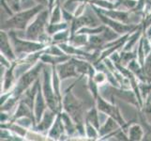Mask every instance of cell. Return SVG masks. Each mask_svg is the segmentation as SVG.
Segmentation results:
<instances>
[{"label":"cell","mask_w":151,"mask_h":141,"mask_svg":"<svg viewBox=\"0 0 151 141\" xmlns=\"http://www.w3.org/2000/svg\"><path fill=\"white\" fill-rule=\"evenodd\" d=\"M44 65L45 63H43L42 61H40L39 63L35 64L34 67L31 68L27 72H24V74L18 79L16 85L14 86V88L12 90L13 95L20 98L21 95H22L31 85H33L34 83L39 79L40 74V72L43 70Z\"/></svg>","instance_id":"8992f818"},{"label":"cell","mask_w":151,"mask_h":141,"mask_svg":"<svg viewBox=\"0 0 151 141\" xmlns=\"http://www.w3.org/2000/svg\"><path fill=\"white\" fill-rule=\"evenodd\" d=\"M145 36H147L148 39L151 38V25H148V27H147V31H145Z\"/></svg>","instance_id":"83f0119b"},{"label":"cell","mask_w":151,"mask_h":141,"mask_svg":"<svg viewBox=\"0 0 151 141\" xmlns=\"http://www.w3.org/2000/svg\"><path fill=\"white\" fill-rule=\"evenodd\" d=\"M8 33L10 38V40H12V43L17 59H19L20 60L24 59L27 56V54H31L38 51L44 50L47 47L46 44L40 43V41L30 40L27 39L18 37L14 30H8Z\"/></svg>","instance_id":"7a4b0ae2"},{"label":"cell","mask_w":151,"mask_h":141,"mask_svg":"<svg viewBox=\"0 0 151 141\" xmlns=\"http://www.w3.org/2000/svg\"><path fill=\"white\" fill-rule=\"evenodd\" d=\"M55 68L61 80H66L68 78L71 77H81L79 72H77L76 66L73 60H72V57H70L69 60L63 62V63L56 65Z\"/></svg>","instance_id":"52a82bcc"},{"label":"cell","mask_w":151,"mask_h":141,"mask_svg":"<svg viewBox=\"0 0 151 141\" xmlns=\"http://www.w3.org/2000/svg\"><path fill=\"white\" fill-rule=\"evenodd\" d=\"M99 109L96 107H91L89 109V111H87L86 113V119H85V121H87L91 123L92 125L100 130L101 127V122H100V117H99Z\"/></svg>","instance_id":"9a60e30c"},{"label":"cell","mask_w":151,"mask_h":141,"mask_svg":"<svg viewBox=\"0 0 151 141\" xmlns=\"http://www.w3.org/2000/svg\"><path fill=\"white\" fill-rule=\"evenodd\" d=\"M120 127H121L120 124L117 122L116 119H114V118L109 116L107 118V119L105 121V122L102 123L101 125L100 130H99V133H100V137H106V135L114 133V131H116V130L119 129Z\"/></svg>","instance_id":"7c38bea8"},{"label":"cell","mask_w":151,"mask_h":141,"mask_svg":"<svg viewBox=\"0 0 151 141\" xmlns=\"http://www.w3.org/2000/svg\"><path fill=\"white\" fill-rule=\"evenodd\" d=\"M0 37H1V54L8 57L12 62L16 61L17 56L14 52L8 31L1 29V35H0Z\"/></svg>","instance_id":"9c48e42d"},{"label":"cell","mask_w":151,"mask_h":141,"mask_svg":"<svg viewBox=\"0 0 151 141\" xmlns=\"http://www.w3.org/2000/svg\"><path fill=\"white\" fill-rule=\"evenodd\" d=\"M52 68H53V66L49 64H47V66L45 64L43 67V70H42L43 78H42L41 90H42L43 95L45 97L48 107L51 108L52 110H54L55 112L59 113L61 109L60 106H61L62 101H61V99L57 97V95L54 90L53 84H52V77H51Z\"/></svg>","instance_id":"277c9868"},{"label":"cell","mask_w":151,"mask_h":141,"mask_svg":"<svg viewBox=\"0 0 151 141\" xmlns=\"http://www.w3.org/2000/svg\"><path fill=\"white\" fill-rule=\"evenodd\" d=\"M57 114L58 113L55 112L54 110H52L51 108L48 107L45 110L40 122L36 124L34 130H36L37 132L41 133V134H46L47 132H49L52 125H53V123L55 122V119L57 116Z\"/></svg>","instance_id":"ba28073f"},{"label":"cell","mask_w":151,"mask_h":141,"mask_svg":"<svg viewBox=\"0 0 151 141\" xmlns=\"http://www.w3.org/2000/svg\"><path fill=\"white\" fill-rule=\"evenodd\" d=\"M93 80L95 81V83H97L98 85H103L104 83L107 80V75L104 72L102 71H99L98 72L93 75Z\"/></svg>","instance_id":"d4e9b609"},{"label":"cell","mask_w":151,"mask_h":141,"mask_svg":"<svg viewBox=\"0 0 151 141\" xmlns=\"http://www.w3.org/2000/svg\"><path fill=\"white\" fill-rule=\"evenodd\" d=\"M50 12V24H56L63 21L62 18V9H60V4H55V6Z\"/></svg>","instance_id":"ffe728a7"},{"label":"cell","mask_w":151,"mask_h":141,"mask_svg":"<svg viewBox=\"0 0 151 141\" xmlns=\"http://www.w3.org/2000/svg\"><path fill=\"white\" fill-rule=\"evenodd\" d=\"M149 82H151V78H150V79H149V81H148V83H149Z\"/></svg>","instance_id":"4dcf8cb0"},{"label":"cell","mask_w":151,"mask_h":141,"mask_svg":"<svg viewBox=\"0 0 151 141\" xmlns=\"http://www.w3.org/2000/svg\"><path fill=\"white\" fill-rule=\"evenodd\" d=\"M58 2H59V0H56V3H55V4H57V3H58Z\"/></svg>","instance_id":"f546056e"},{"label":"cell","mask_w":151,"mask_h":141,"mask_svg":"<svg viewBox=\"0 0 151 141\" xmlns=\"http://www.w3.org/2000/svg\"><path fill=\"white\" fill-rule=\"evenodd\" d=\"M70 32V29L67 28V29H64L62 31H59V32L55 33V35L52 36V43H56V44H60V43H67V41H69L70 36H71V33Z\"/></svg>","instance_id":"ac0fdd59"},{"label":"cell","mask_w":151,"mask_h":141,"mask_svg":"<svg viewBox=\"0 0 151 141\" xmlns=\"http://www.w3.org/2000/svg\"><path fill=\"white\" fill-rule=\"evenodd\" d=\"M70 25L69 23L67 22H60V23H56V24H49L48 27H47V33L50 36H53L55 33L59 32V31H62L64 29L69 28Z\"/></svg>","instance_id":"d6986e66"},{"label":"cell","mask_w":151,"mask_h":141,"mask_svg":"<svg viewBox=\"0 0 151 141\" xmlns=\"http://www.w3.org/2000/svg\"><path fill=\"white\" fill-rule=\"evenodd\" d=\"M50 24V9L45 8L34 18L25 29L24 39L38 41L43 34L47 33V27Z\"/></svg>","instance_id":"3957f363"},{"label":"cell","mask_w":151,"mask_h":141,"mask_svg":"<svg viewBox=\"0 0 151 141\" xmlns=\"http://www.w3.org/2000/svg\"><path fill=\"white\" fill-rule=\"evenodd\" d=\"M47 106H48L47 103H46L45 97L43 95L42 90H41V85H40L38 94H37V97H36L35 103H34V115H35L36 123L40 122L45 110L47 109Z\"/></svg>","instance_id":"30bf717a"},{"label":"cell","mask_w":151,"mask_h":141,"mask_svg":"<svg viewBox=\"0 0 151 141\" xmlns=\"http://www.w3.org/2000/svg\"><path fill=\"white\" fill-rule=\"evenodd\" d=\"M45 8L42 5H37L36 7L21 10L17 13L12 15L6 21H3L1 25L2 30H25L29 24L34 20V18Z\"/></svg>","instance_id":"6da1fadb"},{"label":"cell","mask_w":151,"mask_h":141,"mask_svg":"<svg viewBox=\"0 0 151 141\" xmlns=\"http://www.w3.org/2000/svg\"><path fill=\"white\" fill-rule=\"evenodd\" d=\"M62 106H63L64 111L70 115L77 126L86 124V122L84 123V119H86V115H84V107L81 102L72 94L71 88H68L66 91L64 99L62 101Z\"/></svg>","instance_id":"5b68a950"},{"label":"cell","mask_w":151,"mask_h":141,"mask_svg":"<svg viewBox=\"0 0 151 141\" xmlns=\"http://www.w3.org/2000/svg\"><path fill=\"white\" fill-rule=\"evenodd\" d=\"M147 102H148V103H151V91L149 92L148 96H147Z\"/></svg>","instance_id":"f1b7e54d"},{"label":"cell","mask_w":151,"mask_h":141,"mask_svg":"<svg viewBox=\"0 0 151 141\" xmlns=\"http://www.w3.org/2000/svg\"><path fill=\"white\" fill-rule=\"evenodd\" d=\"M37 2L35 0H20V9L21 10H25V9H29L36 7Z\"/></svg>","instance_id":"484cf974"},{"label":"cell","mask_w":151,"mask_h":141,"mask_svg":"<svg viewBox=\"0 0 151 141\" xmlns=\"http://www.w3.org/2000/svg\"><path fill=\"white\" fill-rule=\"evenodd\" d=\"M128 137L129 140H134V141H139V140H143L145 132L144 129L140 124L137 123H133L132 125H129L128 128Z\"/></svg>","instance_id":"5bb4252c"},{"label":"cell","mask_w":151,"mask_h":141,"mask_svg":"<svg viewBox=\"0 0 151 141\" xmlns=\"http://www.w3.org/2000/svg\"><path fill=\"white\" fill-rule=\"evenodd\" d=\"M86 122V137L89 139H97L100 137V133H99V130L92 125L91 123L85 121Z\"/></svg>","instance_id":"7402d4cb"},{"label":"cell","mask_w":151,"mask_h":141,"mask_svg":"<svg viewBox=\"0 0 151 141\" xmlns=\"http://www.w3.org/2000/svg\"><path fill=\"white\" fill-rule=\"evenodd\" d=\"M69 43L75 47L83 48V47H85L88 43V36L86 34L76 33L70 36V38L69 40Z\"/></svg>","instance_id":"2e32d148"},{"label":"cell","mask_w":151,"mask_h":141,"mask_svg":"<svg viewBox=\"0 0 151 141\" xmlns=\"http://www.w3.org/2000/svg\"><path fill=\"white\" fill-rule=\"evenodd\" d=\"M142 30L141 29H138V31H136L134 34L131 35L128 38L127 41L125 43V45H124V48L122 49V51H132V48H136V44L138 43L139 40L141 39L142 37Z\"/></svg>","instance_id":"e0dca14e"},{"label":"cell","mask_w":151,"mask_h":141,"mask_svg":"<svg viewBox=\"0 0 151 141\" xmlns=\"http://www.w3.org/2000/svg\"><path fill=\"white\" fill-rule=\"evenodd\" d=\"M143 119L144 121L148 123L149 125H151V103L147 102L145 103V104L144 106L143 107Z\"/></svg>","instance_id":"cb8c5ba5"},{"label":"cell","mask_w":151,"mask_h":141,"mask_svg":"<svg viewBox=\"0 0 151 141\" xmlns=\"http://www.w3.org/2000/svg\"><path fill=\"white\" fill-rule=\"evenodd\" d=\"M90 4L102 9H114V3L111 0H90Z\"/></svg>","instance_id":"44dd1931"},{"label":"cell","mask_w":151,"mask_h":141,"mask_svg":"<svg viewBox=\"0 0 151 141\" xmlns=\"http://www.w3.org/2000/svg\"><path fill=\"white\" fill-rule=\"evenodd\" d=\"M44 52L50 55H54V56H66L67 55L65 52L60 48V46L58 44L47 46L44 49Z\"/></svg>","instance_id":"603a6c76"},{"label":"cell","mask_w":151,"mask_h":141,"mask_svg":"<svg viewBox=\"0 0 151 141\" xmlns=\"http://www.w3.org/2000/svg\"><path fill=\"white\" fill-rule=\"evenodd\" d=\"M22 117H29V118H32L33 119H35L34 111L27 106V104H25L24 102L20 101L17 107H16V111L14 112L13 116L12 117V119H10V121H13L15 119L22 118ZM35 121H36V119H35Z\"/></svg>","instance_id":"4fadbf2b"},{"label":"cell","mask_w":151,"mask_h":141,"mask_svg":"<svg viewBox=\"0 0 151 141\" xmlns=\"http://www.w3.org/2000/svg\"><path fill=\"white\" fill-rule=\"evenodd\" d=\"M66 133L65 126L63 124V121L61 119L60 113L57 114V116L55 119V122L52 125L51 129L49 130L47 137L50 139H62V137H64V134Z\"/></svg>","instance_id":"8fae6325"},{"label":"cell","mask_w":151,"mask_h":141,"mask_svg":"<svg viewBox=\"0 0 151 141\" xmlns=\"http://www.w3.org/2000/svg\"><path fill=\"white\" fill-rule=\"evenodd\" d=\"M37 4L39 5H42L44 7H48L49 6V0H35Z\"/></svg>","instance_id":"4316f807"}]
</instances>
